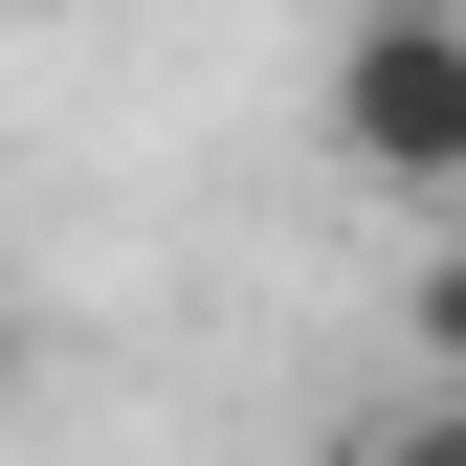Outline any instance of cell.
<instances>
[{
    "instance_id": "4",
    "label": "cell",
    "mask_w": 466,
    "mask_h": 466,
    "mask_svg": "<svg viewBox=\"0 0 466 466\" xmlns=\"http://www.w3.org/2000/svg\"><path fill=\"white\" fill-rule=\"evenodd\" d=\"M23 378H45V333H23V289H0V422H23Z\"/></svg>"
},
{
    "instance_id": "1",
    "label": "cell",
    "mask_w": 466,
    "mask_h": 466,
    "mask_svg": "<svg viewBox=\"0 0 466 466\" xmlns=\"http://www.w3.org/2000/svg\"><path fill=\"white\" fill-rule=\"evenodd\" d=\"M311 156L400 222H466V0H356L311 67Z\"/></svg>"
},
{
    "instance_id": "2",
    "label": "cell",
    "mask_w": 466,
    "mask_h": 466,
    "mask_svg": "<svg viewBox=\"0 0 466 466\" xmlns=\"http://www.w3.org/2000/svg\"><path fill=\"white\" fill-rule=\"evenodd\" d=\"M311 466H466V400H444V378H378L356 422L311 444Z\"/></svg>"
},
{
    "instance_id": "3",
    "label": "cell",
    "mask_w": 466,
    "mask_h": 466,
    "mask_svg": "<svg viewBox=\"0 0 466 466\" xmlns=\"http://www.w3.org/2000/svg\"><path fill=\"white\" fill-rule=\"evenodd\" d=\"M400 378L466 400V222H422V267H400Z\"/></svg>"
}]
</instances>
